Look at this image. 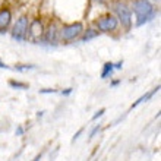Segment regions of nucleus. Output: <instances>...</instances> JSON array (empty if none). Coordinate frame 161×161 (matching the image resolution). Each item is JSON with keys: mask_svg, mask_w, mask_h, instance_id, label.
Masks as SVG:
<instances>
[{"mask_svg": "<svg viewBox=\"0 0 161 161\" xmlns=\"http://www.w3.org/2000/svg\"><path fill=\"white\" fill-rule=\"evenodd\" d=\"M100 130H101V125H97V126H95V127L92 129V130H91V133H89V139H92L94 136L97 135V133H98Z\"/></svg>", "mask_w": 161, "mask_h": 161, "instance_id": "14", "label": "nucleus"}, {"mask_svg": "<svg viewBox=\"0 0 161 161\" xmlns=\"http://www.w3.org/2000/svg\"><path fill=\"white\" fill-rule=\"evenodd\" d=\"M9 85H10L12 88H16V89H26L28 88V85L26 84H22V82H18V80H10Z\"/></svg>", "mask_w": 161, "mask_h": 161, "instance_id": "12", "label": "nucleus"}, {"mask_svg": "<svg viewBox=\"0 0 161 161\" xmlns=\"http://www.w3.org/2000/svg\"><path fill=\"white\" fill-rule=\"evenodd\" d=\"M44 34V28H42V22L40 19H34L28 26V35H31L34 40L40 38Z\"/></svg>", "mask_w": 161, "mask_h": 161, "instance_id": "6", "label": "nucleus"}, {"mask_svg": "<svg viewBox=\"0 0 161 161\" xmlns=\"http://www.w3.org/2000/svg\"><path fill=\"white\" fill-rule=\"evenodd\" d=\"M34 68H35L34 64H18V66H16V70L25 72V70H31V69H34Z\"/></svg>", "mask_w": 161, "mask_h": 161, "instance_id": "13", "label": "nucleus"}, {"mask_svg": "<svg viewBox=\"0 0 161 161\" xmlns=\"http://www.w3.org/2000/svg\"><path fill=\"white\" fill-rule=\"evenodd\" d=\"M41 157H42V154H38V155H37V157H35L32 161H40V160H41Z\"/></svg>", "mask_w": 161, "mask_h": 161, "instance_id": "22", "label": "nucleus"}, {"mask_svg": "<svg viewBox=\"0 0 161 161\" xmlns=\"http://www.w3.org/2000/svg\"><path fill=\"white\" fill-rule=\"evenodd\" d=\"M9 66L6 63H3V62H2V60H0V69H8Z\"/></svg>", "mask_w": 161, "mask_h": 161, "instance_id": "21", "label": "nucleus"}, {"mask_svg": "<svg viewBox=\"0 0 161 161\" xmlns=\"http://www.w3.org/2000/svg\"><path fill=\"white\" fill-rule=\"evenodd\" d=\"M114 12H116V15H117V21L122 22L123 26L130 28V25H132V13H130V9L127 8L126 4H123V3H116Z\"/></svg>", "mask_w": 161, "mask_h": 161, "instance_id": "4", "label": "nucleus"}, {"mask_svg": "<svg viewBox=\"0 0 161 161\" xmlns=\"http://www.w3.org/2000/svg\"><path fill=\"white\" fill-rule=\"evenodd\" d=\"M82 132H84V127H80L79 130H78L76 133H75V136H73V138H72V142H75V141H78V139H79V136L82 135Z\"/></svg>", "mask_w": 161, "mask_h": 161, "instance_id": "16", "label": "nucleus"}, {"mask_svg": "<svg viewBox=\"0 0 161 161\" xmlns=\"http://www.w3.org/2000/svg\"><path fill=\"white\" fill-rule=\"evenodd\" d=\"M57 38H59V30L56 24H50L48 30L46 31V41L48 44H57Z\"/></svg>", "mask_w": 161, "mask_h": 161, "instance_id": "8", "label": "nucleus"}, {"mask_svg": "<svg viewBox=\"0 0 161 161\" xmlns=\"http://www.w3.org/2000/svg\"><path fill=\"white\" fill-rule=\"evenodd\" d=\"M82 32H84V25L80 22H75V24H70V25H64L59 31L60 37L64 41H72V40L78 38Z\"/></svg>", "mask_w": 161, "mask_h": 161, "instance_id": "2", "label": "nucleus"}, {"mask_svg": "<svg viewBox=\"0 0 161 161\" xmlns=\"http://www.w3.org/2000/svg\"><path fill=\"white\" fill-rule=\"evenodd\" d=\"M54 92H56V89H50V88L40 89V94H54Z\"/></svg>", "mask_w": 161, "mask_h": 161, "instance_id": "17", "label": "nucleus"}, {"mask_svg": "<svg viewBox=\"0 0 161 161\" xmlns=\"http://www.w3.org/2000/svg\"><path fill=\"white\" fill-rule=\"evenodd\" d=\"M114 64V69H117V70H120V69L123 68V62L120 60V62H117V63H113Z\"/></svg>", "mask_w": 161, "mask_h": 161, "instance_id": "18", "label": "nucleus"}, {"mask_svg": "<svg viewBox=\"0 0 161 161\" xmlns=\"http://www.w3.org/2000/svg\"><path fill=\"white\" fill-rule=\"evenodd\" d=\"M62 95H69V94H72V88H68V89H64V91H62Z\"/></svg>", "mask_w": 161, "mask_h": 161, "instance_id": "19", "label": "nucleus"}, {"mask_svg": "<svg viewBox=\"0 0 161 161\" xmlns=\"http://www.w3.org/2000/svg\"><path fill=\"white\" fill-rule=\"evenodd\" d=\"M114 70V64L113 62H106L104 66H103V70H101V79H107V78L111 76V73Z\"/></svg>", "mask_w": 161, "mask_h": 161, "instance_id": "10", "label": "nucleus"}, {"mask_svg": "<svg viewBox=\"0 0 161 161\" xmlns=\"http://www.w3.org/2000/svg\"><path fill=\"white\" fill-rule=\"evenodd\" d=\"M104 113H106V108H100V110H98L97 113H95V114L92 116V120H97L98 117H101V116L104 114Z\"/></svg>", "mask_w": 161, "mask_h": 161, "instance_id": "15", "label": "nucleus"}, {"mask_svg": "<svg viewBox=\"0 0 161 161\" xmlns=\"http://www.w3.org/2000/svg\"><path fill=\"white\" fill-rule=\"evenodd\" d=\"M119 82H120V80H114V82H111V85H113V86H116V85L119 84Z\"/></svg>", "mask_w": 161, "mask_h": 161, "instance_id": "23", "label": "nucleus"}, {"mask_svg": "<svg viewBox=\"0 0 161 161\" xmlns=\"http://www.w3.org/2000/svg\"><path fill=\"white\" fill-rule=\"evenodd\" d=\"M28 26H30V22H28V18L26 16H21L16 21L15 26H13L12 31V37L13 40L16 41H24L28 37Z\"/></svg>", "mask_w": 161, "mask_h": 161, "instance_id": "3", "label": "nucleus"}, {"mask_svg": "<svg viewBox=\"0 0 161 161\" xmlns=\"http://www.w3.org/2000/svg\"><path fill=\"white\" fill-rule=\"evenodd\" d=\"M119 25V21H117V18L113 16V15H106V16H103L100 21L97 22V26L98 30L103 31V32H110V31H114Z\"/></svg>", "mask_w": 161, "mask_h": 161, "instance_id": "5", "label": "nucleus"}, {"mask_svg": "<svg viewBox=\"0 0 161 161\" xmlns=\"http://www.w3.org/2000/svg\"><path fill=\"white\" fill-rule=\"evenodd\" d=\"M132 8H133L135 15L138 16V21H136L138 26L144 25V24L153 21L155 18V8L149 3L148 0H135Z\"/></svg>", "mask_w": 161, "mask_h": 161, "instance_id": "1", "label": "nucleus"}, {"mask_svg": "<svg viewBox=\"0 0 161 161\" xmlns=\"http://www.w3.org/2000/svg\"><path fill=\"white\" fill-rule=\"evenodd\" d=\"M10 21H12V13H10V10L6 8L0 9V32H3V31L8 28Z\"/></svg>", "mask_w": 161, "mask_h": 161, "instance_id": "7", "label": "nucleus"}, {"mask_svg": "<svg viewBox=\"0 0 161 161\" xmlns=\"http://www.w3.org/2000/svg\"><path fill=\"white\" fill-rule=\"evenodd\" d=\"M95 2H98V3H104V0H95Z\"/></svg>", "mask_w": 161, "mask_h": 161, "instance_id": "24", "label": "nucleus"}, {"mask_svg": "<svg viewBox=\"0 0 161 161\" xmlns=\"http://www.w3.org/2000/svg\"><path fill=\"white\" fill-rule=\"evenodd\" d=\"M95 37H98V31L95 30H86L85 31L84 37H82V40H80V42H88L89 40L95 38Z\"/></svg>", "mask_w": 161, "mask_h": 161, "instance_id": "11", "label": "nucleus"}, {"mask_svg": "<svg viewBox=\"0 0 161 161\" xmlns=\"http://www.w3.org/2000/svg\"><path fill=\"white\" fill-rule=\"evenodd\" d=\"M22 133H24V129H22V127H18L16 129V136H21Z\"/></svg>", "mask_w": 161, "mask_h": 161, "instance_id": "20", "label": "nucleus"}, {"mask_svg": "<svg viewBox=\"0 0 161 161\" xmlns=\"http://www.w3.org/2000/svg\"><path fill=\"white\" fill-rule=\"evenodd\" d=\"M158 91H160V85H158L157 88H154L153 91H149V92H147V94H145V95H142V97H139V98H138V100H136V101H135V103H133V104H132V106H130V108H135V107H138V106H139V104H142V103L148 101L149 98L153 97V95H154V94H155V92H158Z\"/></svg>", "mask_w": 161, "mask_h": 161, "instance_id": "9", "label": "nucleus"}]
</instances>
